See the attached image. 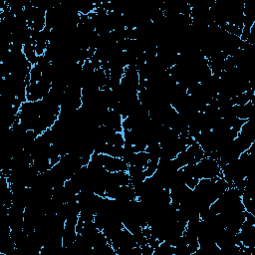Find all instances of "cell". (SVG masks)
Listing matches in <instances>:
<instances>
[{
    "instance_id": "obj_1",
    "label": "cell",
    "mask_w": 255,
    "mask_h": 255,
    "mask_svg": "<svg viewBox=\"0 0 255 255\" xmlns=\"http://www.w3.org/2000/svg\"><path fill=\"white\" fill-rule=\"evenodd\" d=\"M195 167L199 179L222 177V170L218 161L209 156H204L202 159H200L197 163H195Z\"/></svg>"
}]
</instances>
